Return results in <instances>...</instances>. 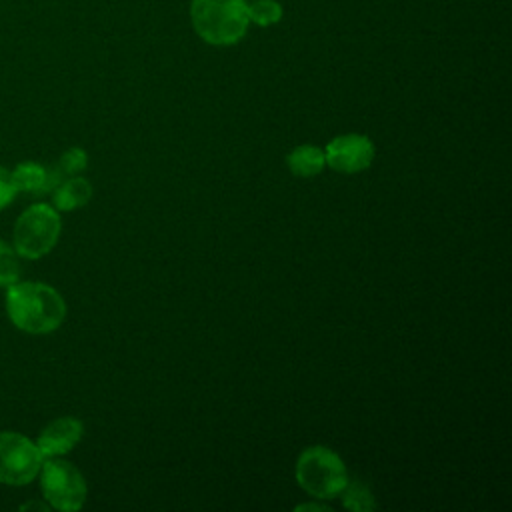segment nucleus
I'll return each mask as SVG.
<instances>
[{"label":"nucleus","instance_id":"f257e3e1","mask_svg":"<svg viewBox=\"0 0 512 512\" xmlns=\"http://www.w3.org/2000/svg\"><path fill=\"white\" fill-rule=\"evenodd\" d=\"M6 314L26 334H48L66 318L62 294L46 282H16L6 288Z\"/></svg>","mask_w":512,"mask_h":512},{"label":"nucleus","instance_id":"f03ea898","mask_svg":"<svg viewBox=\"0 0 512 512\" xmlns=\"http://www.w3.org/2000/svg\"><path fill=\"white\" fill-rule=\"evenodd\" d=\"M190 18L196 34L212 46H232L248 30L246 0H192Z\"/></svg>","mask_w":512,"mask_h":512},{"label":"nucleus","instance_id":"7ed1b4c3","mask_svg":"<svg viewBox=\"0 0 512 512\" xmlns=\"http://www.w3.org/2000/svg\"><path fill=\"white\" fill-rule=\"evenodd\" d=\"M296 482L316 500H330L340 496L346 486L348 470L344 460L328 446H310L300 452L296 460Z\"/></svg>","mask_w":512,"mask_h":512},{"label":"nucleus","instance_id":"20e7f679","mask_svg":"<svg viewBox=\"0 0 512 512\" xmlns=\"http://www.w3.org/2000/svg\"><path fill=\"white\" fill-rule=\"evenodd\" d=\"M62 232L60 212L46 202L28 206L14 222L12 246L20 258L38 260L58 242Z\"/></svg>","mask_w":512,"mask_h":512},{"label":"nucleus","instance_id":"39448f33","mask_svg":"<svg viewBox=\"0 0 512 512\" xmlns=\"http://www.w3.org/2000/svg\"><path fill=\"white\" fill-rule=\"evenodd\" d=\"M42 498L50 508L62 512L80 510L88 496V486L82 472L62 456L44 458L40 468Z\"/></svg>","mask_w":512,"mask_h":512},{"label":"nucleus","instance_id":"423d86ee","mask_svg":"<svg viewBox=\"0 0 512 512\" xmlns=\"http://www.w3.org/2000/svg\"><path fill=\"white\" fill-rule=\"evenodd\" d=\"M44 456L28 436L2 430L0 432V482L8 486H26L40 474Z\"/></svg>","mask_w":512,"mask_h":512},{"label":"nucleus","instance_id":"0eeeda50","mask_svg":"<svg viewBox=\"0 0 512 512\" xmlns=\"http://www.w3.org/2000/svg\"><path fill=\"white\" fill-rule=\"evenodd\" d=\"M374 144L364 134H340L324 148L326 166L342 174H356L366 170L374 160Z\"/></svg>","mask_w":512,"mask_h":512},{"label":"nucleus","instance_id":"6e6552de","mask_svg":"<svg viewBox=\"0 0 512 512\" xmlns=\"http://www.w3.org/2000/svg\"><path fill=\"white\" fill-rule=\"evenodd\" d=\"M84 434V424L74 416H60L46 424L36 438V446L40 448L44 458L64 456L68 454Z\"/></svg>","mask_w":512,"mask_h":512},{"label":"nucleus","instance_id":"1a4fd4ad","mask_svg":"<svg viewBox=\"0 0 512 512\" xmlns=\"http://www.w3.org/2000/svg\"><path fill=\"white\" fill-rule=\"evenodd\" d=\"M12 182L16 192L28 194V196H42L56 188V184L64 178L56 168H48L44 164L26 160L16 164L14 170H10Z\"/></svg>","mask_w":512,"mask_h":512},{"label":"nucleus","instance_id":"9d476101","mask_svg":"<svg viewBox=\"0 0 512 512\" xmlns=\"http://www.w3.org/2000/svg\"><path fill=\"white\" fill-rule=\"evenodd\" d=\"M52 194V206L58 212H72L76 208H82L92 198V184L82 176H66L62 178Z\"/></svg>","mask_w":512,"mask_h":512},{"label":"nucleus","instance_id":"9b49d317","mask_svg":"<svg viewBox=\"0 0 512 512\" xmlns=\"http://www.w3.org/2000/svg\"><path fill=\"white\" fill-rule=\"evenodd\" d=\"M286 164L294 176L314 178L326 166L324 150L318 146H312V144H300L286 156Z\"/></svg>","mask_w":512,"mask_h":512},{"label":"nucleus","instance_id":"f8f14e48","mask_svg":"<svg viewBox=\"0 0 512 512\" xmlns=\"http://www.w3.org/2000/svg\"><path fill=\"white\" fill-rule=\"evenodd\" d=\"M340 496H342V504L352 512H372L376 508V500L370 488L360 480H348Z\"/></svg>","mask_w":512,"mask_h":512},{"label":"nucleus","instance_id":"ddd939ff","mask_svg":"<svg viewBox=\"0 0 512 512\" xmlns=\"http://www.w3.org/2000/svg\"><path fill=\"white\" fill-rule=\"evenodd\" d=\"M20 256L12 244L0 240V288H8L20 280Z\"/></svg>","mask_w":512,"mask_h":512},{"label":"nucleus","instance_id":"4468645a","mask_svg":"<svg viewBox=\"0 0 512 512\" xmlns=\"http://www.w3.org/2000/svg\"><path fill=\"white\" fill-rule=\"evenodd\" d=\"M248 20L256 26H272L282 20V6L276 0H252V4H246Z\"/></svg>","mask_w":512,"mask_h":512},{"label":"nucleus","instance_id":"2eb2a0df","mask_svg":"<svg viewBox=\"0 0 512 512\" xmlns=\"http://www.w3.org/2000/svg\"><path fill=\"white\" fill-rule=\"evenodd\" d=\"M88 166V154L84 148L80 146H72L68 148L60 158H58V164L54 166L64 178L66 176H76L80 172H84Z\"/></svg>","mask_w":512,"mask_h":512},{"label":"nucleus","instance_id":"dca6fc26","mask_svg":"<svg viewBox=\"0 0 512 512\" xmlns=\"http://www.w3.org/2000/svg\"><path fill=\"white\" fill-rule=\"evenodd\" d=\"M16 196H18V192L14 188L10 170L0 166V210H4L8 204H12Z\"/></svg>","mask_w":512,"mask_h":512},{"label":"nucleus","instance_id":"f3484780","mask_svg":"<svg viewBox=\"0 0 512 512\" xmlns=\"http://www.w3.org/2000/svg\"><path fill=\"white\" fill-rule=\"evenodd\" d=\"M20 508H22V510H30V508H36V510H50V506H48L46 500H44V502H26V504H22Z\"/></svg>","mask_w":512,"mask_h":512},{"label":"nucleus","instance_id":"a211bd4d","mask_svg":"<svg viewBox=\"0 0 512 512\" xmlns=\"http://www.w3.org/2000/svg\"><path fill=\"white\" fill-rule=\"evenodd\" d=\"M296 510H328V506H324L322 502H310V504H298Z\"/></svg>","mask_w":512,"mask_h":512}]
</instances>
